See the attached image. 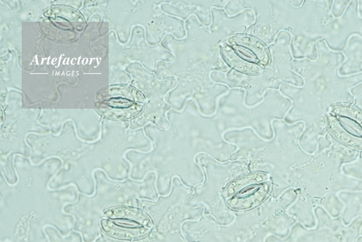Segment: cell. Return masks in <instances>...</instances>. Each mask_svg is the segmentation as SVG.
Returning <instances> with one entry per match:
<instances>
[{
  "instance_id": "1",
  "label": "cell",
  "mask_w": 362,
  "mask_h": 242,
  "mask_svg": "<svg viewBox=\"0 0 362 242\" xmlns=\"http://www.w3.org/2000/svg\"><path fill=\"white\" fill-rule=\"evenodd\" d=\"M103 221L106 234L115 238H135L146 235L152 226L149 218L137 209L116 207L107 211Z\"/></svg>"
},
{
  "instance_id": "2",
  "label": "cell",
  "mask_w": 362,
  "mask_h": 242,
  "mask_svg": "<svg viewBox=\"0 0 362 242\" xmlns=\"http://www.w3.org/2000/svg\"><path fill=\"white\" fill-rule=\"evenodd\" d=\"M99 111L108 117L127 120L142 109L143 96L129 86H111L103 91Z\"/></svg>"
},
{
  "instance_id": "3",
  "label": "cell",
  "mask_w": 362,
  "mask_h": 242,
  "mask_svg": "<svg viewBox=\"0 0 362 242\" xmlns=\"http://www.w3.org/2000/svg\"><path fill=\"white\" fill-rule=\"evenodd\" d=\"M269 192L268 183H255L238 190L228 200V204L235 209H247L261 204Z\"/></svg>"
},
{
  "instance_id": "4",
  "label": "cell",
  "mask_w": 362,
  "mask_h": 242,
  "mask_svg": "<svg viewBox=\"0 0 362 242\" xmlns=\"http://www.w3.org/2000/svg\"><path fill=\"white\" fill-rule=\"evenodd\" d=\"M235 45V48L238 52H243L246 57L253 63H261L267 64L268 62V54L259 42L254 39L246 37H236L232 40Z\"/></svg>"
},
{
  "instance_id": "5",
  "label": "cell",
  "mask_w": 362,
  "mask_h": 242,
  "mask_svg": "<svg viewBox=\"0 0 362 242\" xmlns=\"http://www.w3.org/2000/svg\"><path fill=\"white\" fill-rule=\"evenodd\" d=\"M328 129L337 140L354 149H362V139L349 134L334 115L327 117Z\"/></svg>"
},
{
  "instance_id": "6",
  "label": "cell",
  "mask_w": 362,
  "mask_h": 242,
  "mask_svg": "<svg viewBox=\"0 0 362 242\" xmlns=\"http://www.w3.org/2000/svg\"><path fill=\"white\" fill-rule=\"evenodd\" d=\"M267 178L268 176L262 173H253L241 176L236 178L228 185L225 192V196L229 199L240 188L255 183H264Z\"/></svg>"
},
{
  "instance_id": "7",
  "label": "cell",
  "mask_w": 362,
  "mask_h": 242,
  "mask_svg": "<svg viewBox=\"0 0 362 242\" xmlns=\"http://www.w3.org/2000/svg\"><path fill=\"white\" fill-rule=\"evenodd\" d=\"M224 55L228 60V64L234 69L249 74L259 73V67L244 62L243 60L240 59V57L236 56L235 53L230 48L224 50Z\"/></svg>"
},
{
  "instance_id": "8",
  "label": "cell",
  "mask_w": 362,
  "mask_h": 242,
  "mask_svg": "<svg viewBox=\"0 0 362 242\" xmlns=\"http://www.w3.org/2000/svg\"><path fill=\"white\" fill-rule=\"evenodd\" d=\"M334 114L349 117L362 127V111L354 107L348 105H337L332 109Z\"/></svg>"
}]
</instances>
